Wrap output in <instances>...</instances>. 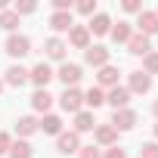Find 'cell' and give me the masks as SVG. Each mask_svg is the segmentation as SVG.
I'll use <instances>...</instances> for the list:
<instances>
[{
  "label": "cell",
  "mask_w": 158,
  "mask_h": 158,
  "mask_svg": "<svg viewBox=\"0 0 158 158\" xmlns=\"http://www.w3.org/2000/svg\"><path fill=\"white\" fill-rule=\"evenodd\" d=\"M59 106H62L65 112H71V115L84 112V93L77 90V87H65V90H62V96H59Z\"/></svg>",
  "instance_id": "obj_1"
},
{
  "label": "cell",
  "mask_w": 158,
  "mask_h": 158,
  "mask_svg": "<svg viewBox=\"0 0 158 158\" xmlns=\"http://www.w3.org/2000/svg\"><path fill=\"white\" fill-rule=\"evenodd\" d=\"M3 50H6L13 59H22V56H28V53H31V40H28L25 34H10V37H6V44H3Z\"/></svg>",
  "instance_id": "obj_2"
},
{
  "label": "cell",
  "mask_w": 158,
  "mask_h": 158,
  "mask_svg": "<svg viewBox=\"0 0 158 158\" xmlns=\"http://www.w3.org/2000/svg\"><path fill=\"white\" fill-rule=\"evenodd\" d=\"M109 56H112V50H109V47H102V44H93V47H87V50H84V62H87V65H93V68L109 65Z\"/></svg>",
  "instance_id": "obj_3"
},
{
  "label": "cell",
  "mask_w": 158,
  "mask_h": 158,
  "mask_svg": "<svg viewBox=\"0 0 158 158\" xmlns=\"http://www.w3.org/2000/svg\"><path fill=\"white\" fill-rule=\"evenodd\" d=\"M56 149H59L62 155H74L77 149H81V136H77L74 130H62V133L56 136Z\"/></svg>",
  "instance_id": "obj_4"
},
{
  "label": "cell",
  "mask_w": 158,
  "mask_h": 158,
  "mask_svg": "<svg viewBox=\"0 0 158 158\" xmlns=\"http://www.w3.org/2000/svg\"><path fill=\"white\" fill-rule=\"evenodd\" d=\"M136 121H139V118H136V112H133V109H118V112L112 115V121H109V124H112L115 130H133V127H136Z\"/></svg>",
  "instance_id": "obj_5"
},
{
  "label": "cell",
  "mask_w": 158,
  "mask_h": 158,
  "mask_svg": "<svg viewBox=\"0 0 158 158\" xmlns=\"http://www.w3.org/2000/svg\"><path fill=\"white\" fill-rule=\"evenodd\" d=\"M53 77H56V74H53V68H50L47 62H37V65L28 71V81H34L37 90H47V84L53 81Z\"/></svg>",
  "instance_id": "obj_6"
},
{
  "label": "cell",
  "mask_w": 158,
  "mask_h": 158,
  "mask_svg": "<svg viewBox=\"0 0 158 158\" xmlns=\"http://www.w3.org/2000/svg\"><path fill=\"white\" fill-rule=\"evenodd\" d=\"M56 77H59L65 87H74V84L84 77V71H81V65H74V62H62V68L56 71Z\"/></svg>",
  "instance_id": "obj_7"
},
{
  "label": "cell",
  "mask_w": 158,
  "mask_h": 158,
  "mask_svg": "<svg viewBox=\"0 0 158 158\" xmlns=\"http://www.w3.org/2000/svg\"><path fill=\"white\" fill-rule=\"evenodd\" d=\"M127 90H130V96H133V93H149V90H152V77H149L146 71H130Z\"/></svg>",
  "instance_id": "obj_8"
},
{
  "label": "cell",
  "mask_w": 158,
  "mask_h": 158,
  "mask_svg": "<svg viewBox=\"0 0 158 158\" xmlns=\"http://www.w3.org/2000/svg\"><path fill=\"white\" fill-rule=\"evenodd\" d=\"M106 102H109L115 112H118V109H127V102H130V90L118 84V87H112V90L106 93Z\"/></svg>",
  "instance_id": "obj_9"
},
{
  "label": "cell",
  "mask_w": 158,
  "mask_h": 158,
  "mask_svg": "<svg viewBox=\"0 0 158 158\" xmlns=\"http://www.w3.org/2000/svg\"><path fill=\"white\" fill-rule=\"evenodd\" d=\"M93 136H96L99 146H118V130L112 124H96L93 127Z\"/></svg>",
  "instance_id": "obj_10"
},
{
  "label": "cell",
  "mask_w": 158,
  "mask_h": 158,
  "mask_svg": "<svg viewBox=\"0 0 158 158\" xmlns=\"http://www.w3.org/2000/svg\"><path fill=\"white\" fill-rule=\"evenodd\" d=\"M136 25H139V34H146V37L158 34V13L143 10V13H139V19H136Z\"/></svg>",
  "instance_id": "obj_11"
},
{
  "label": "cell",
  "mask_w": 158,
  "mask_h": 158,
  "mask_svg": "<svg viewBox=\"0 0 158 158\" xmlns=\"http://www.w3.org/2000/svg\"><path fill=\"white\" fill-rule=\"evenodd\" d=\"M68 44L77 47V50H87V47H90V31H87V25H71V31H68Z\"/></svg>",
  "instance_id": "obj_12"
},
{
  "label": "cell",
  "mask_w": 158,
  "mask_h": 158,
  "mask_svg": "<svg viewBox=\"0 0 158 158\" xmlns=\"http://www.w3.org/2000/svg\"><path fill=\"white\" fill-rule=\"evenodd\" d=\"M44 53H47L50 59H59V62H62L65 53H68V44L59 40V37H47V40H44Z\"/></svg>",
  "instance_id": "obj_13"
},
{
  "label": "cell",
  "mask_w": 158,
  "mask_h": 158,
  "mask_svg": "<svg viewBox=\"0 0 158 158\" xmlns=\"http://www.w3.org/2000/svg\"><path fill=\"white\" fill-rule=\"evenodd\" d=\"M127 50H130L133 56H146V53H152V40H149L146 34H139V31H136V34L127 40Z\"/></svg>",
  "instance_id": "obj_14"
},
{
  "label": "cell",
  "mask_w": 158,
  "mask_h": 158,
  "mask_svg": "<svg viewBox=\"0 0 158 158\" xmlns=\"http://www.w3.org/2000/svg\"><path fill=\"white\" fill-rule=\"evenodd\" d=\"M118 74H121V71H118L115 65H102V68H99V74H96V81H99L96 87H109V90H112V87H118Z\"/></svg>",
  "instance_id": "obj_15"
},
{
  "label": "cell",
  "mask_w": 158,
  "mask_h": 158,
  "mask_svg": "<svg viewBox=\"0 0 158 158\" xmlns=\"http://www.w3.org/2000/svg\"><path fill=\"white\" fill-rule=\"evenodd\" d=\"M3 81H6L10 87H22V84L28 81V68H22V65H10L6 74H3Z\"/></svg>",
  "instance_id": "obj_16"
},
{
  "label": "cell",
  "mask_w": 158,
  "mask_h": 158,
  "mask_svg": "<svg viewBox=\"0 0 158 158\" xmlns=\"http://www.w3.org/2000/svg\"><path fill=\"white\" fill-rule=\"evenodd\" d=\"M37 130H44V133H53V136H59V133H62V118H59V115H44V118L37 121Z\"/></svg>",
  "instance_id": "obj_17"
},
{
  "label": "cell",
  "mask_w": 158,
  "mask_h": 158,
  "mask_svg": "<svg viewBox=\"0 0 158 158\" xmlns=\"http://www.w3.org/2000/svg\"><path fill=\"white\" fill-rule=\"evenodd\" d=\"M93 127H96L93 112H77V115H74V133H77V136L87 133V130H93Z\"/></svg>",
  "instance_id": "obj_18"
},
{
  "label": "cell",
  "mask_w": 158,
  "mask_h": 158,
  "mask_svg": "<svg viewBox=\"0 0 158 158\" xmlns=\"http://www.w3.org/2000/svg\"><path fill=\"white\" fill-rule=\"evenodd\" d=\"M87 31H93V34H109V31H112V19H109L106 13H96V16L90 19Z\"/></svg>",
  "instance_id": "obj_19"
},
{
  "label": "cell",
  "mask_w": 158,
  "mask_h": 158,
  "mask_svg": "<svg viewBox=\"0 0 158 158\" xmlns=\"http://www.w3.org/2000/svg\"><path fill=\"white\" fill-rule=\"evenodd\" d=\"M71 25H74L71 13H53L50 16V28L53 31H71Z\"/></svg>",
  "instance_id": "obj_20"
},
{
  "label": "cell",
  "mask_w": 158,
  "mask_h": 158,
  "mask_svg": "<svg viewBox=\"0 0 158 158\" xmlns=\"http://www.w3.org/2000/svg\"><path fill=\"white\" fill-rule=\"evenodd\" d=\"M16 133L25 139V136H31V133H37V118H31V115H22L19 121H16Z\"/></svg>",
  "instance_id": "obj_21"
},
{
  "label": "cell",
  "mask_w": 158,
  "mask_h": 158,
  "mask_svg": "<svg viewBox=\"0 0 158 158\" xmlns=\"http://www.w3.org/2000/svg\"><path fill=\"white\" fill-rule=\"evenodd\" d=\"M109 34H112V40H115V44H127V40L133 37V28H130V22H118Z\"/></svg>",
  "instance_id": "obj_22"
},
{
  "label": "cell",
  "mask_w": 158,
  "mask_h": 158,
  "mask_svg": "<svg viewBox=\"0 0 158 158\" xmlns=\"http://www.w3.org/2000/svg\"><path fill=\"white\" fill-rule=\"evenodd\" d=\"M31 106H34V112H44V115H50V106H53V96H50L47 90H37V93L31 96Z\"/></svg>",
  "instance_id": "obj_23"
},
{
  "label": "cell",
  "mask_w": 158,
  "mask_h": 158,
  "mask_svg": "<svg viewBox=\"0 0 158 158\" xmlns=\"http://www.w3.org/2000/svg\"><path fill=\"white\" fill-rule=\"evenodd\" d=\"M10 158H34V149H31V143H28V139H19V143H13V146H10Z\"/></svg>",
  "instance_id": "obj_24"
},
{
  "label": "cell",
  "mask_w": 158,
  "mask_h": 158,
  "mask_svg": "<svg viewBox=\"0 0 158 158\" xmlns=\"http://www.w3.org/2000/svg\"><path fill=\"white\" fill-rule=\"evenodd\" d=\"M0 28L3 31H16L19 28V16H16V10H0Z\"/></svg>",
  "instance_id": "obj_25"
},
{
  "label": "cell",
  "mask_w": 158,
  "mask_h": 158,
  "mask_svg": "<svg viewBox=\"0 0 158 158\" xmlns=\"http://www.w3.org/2000/svg\"><path fill=\"white\" fill-rule=\"evenodd\" d=\"M106 102V93H102V87H90L87 93H84V106H90V109H99Z\"/></svg>",
  "instance_id": "obj_26"
},
{
  "label": "cell",
  "mask_w": 158,
  "mask_h": 158,
  "mask_svg": "<svg viewBox=\"0 0 158 158\" xmlns=\"http://www.w3.org/2000/svg\"><path fill=\"white\" fill-rule=\"evenodd\" d=\"M139 71H146L149 77H152V74H158V53H155V50L143 56V68H139Z\"/></svg>",
  "instance_id": "obj_27"
},
{
  "label": "cell",
  "mask_w": 158,
  "mask_h": 158,
  "mask_svg": "<svg viewBox=\"0 0 158 158\" xmlns=\"http://www.w3.org/2000/svg\"><path fill=\"white\" fill-rule=\"evenodd\" d=\"M13 10H16V16H28V13L37 10V3H34V0H22V3H16Z\"/></svg>",
  "instance_id": "obj_28"
},
{
  "label": "cell",
  "mask_w": 158,
  "mask_h": 158,
  "mask_svg": "<svg viewBox=\"0 0 158 158\" xmlns=\"http://www.w3.org/2000/svg\"><path fill=\"white\" fill-rule=\"evenodd\" d=\"M77 13L81 16H96V0H81V3H77Z\"/></svg>",
  "instance_id": "obj_29"
},
{
  "label": "cell",
  "mask_w": 158,
  "mask_h": 158,
  "mask_svg": "<svg viewBox=\"0 0 158 158\" xmlns=\"http://www.w3.org/2000/svg\"><path fill=\"white\" fill-rule=\"evenodd\" d=\"M139 158H158V143H143Z\"/></svg>",
  "instance_id": "obj_30"
},
{
  "label": "cell",
  "mask_w": 158,
  "mask_h": 158,
  "mask_svg": "<svg viewBox=\"0 0 158 158\" xmlns=\"http://www.w3.org/2000/svg\"><path fill=\"white\" fill-rule=\"evenodd\" d=\"M77 158H102V155H99L96 146H81L77 149Z\"/></svg>",
  "instance_id": "obj_31"
},
{
  "label": "cell",
  "mask_w": 158,
  "mask_h": 158,
  "mask_svg": "<svg viewBox=\"0 0 158 158\" xmlns=\"http://www.w3.org/2000/svg\"><path fill=\"white\" fill-rule=\"evenodd\" d=\"M102 158H127V152H124L121 146H109V152H106Z\"/></svg>",
  "instance_id": "obj_32"
},
{
  "label": "cell",
  "mask_w": 158,
  "mask_h": 158,
  "mask_svg": "<svg viewBox=\"0 0 158 158\" xmlns=\"http://www.w3.org/2000/svg\"><path fill=\"white\" fill-rule=\"evenodd\" d=\"M10 146H13V136H10V133H0V155H6Z\"/></svg>",
  "instance_id": "obj_33"
},
{
  "label": "cell",
  "mask_w": 158,
  "mask_h": 158,
  "mask_svg": "<svg viewBox=\"0 0 158 158\" xmlns=\"http://www.w3.org/2000/svg\"><path fill=\"white\" fill-rule=\"evenodd\" d=\"M124 13H143V3L139 0H124Z\"/></svg>",
  "instance_id": "obj_34"
},
{
  "label": "cell",
  "mask_w": 158,
  "mask_h": 158,
  "mask_svg": "<svg viewBox=\"0 0 158 158\" xmlns=\"http://www.w3.org/2000/svg\"><path fill=\"white\" fill-rule=\"evenodd\" d=\"M152 112H155V118H158V99H155V106H152Z\"/></svg>",
  "instance_id": "obj_35"
},
{
  "label": "cell",
  "mask_w": 158,
  "mask_h": 158,
  "mask_svg": "<svg viewBox=\"0 0 158 158\" xmlns=\"http://www.w3.org/2000/svg\"><path fill=\"white\" fill-rule=\"evenodd\" d=\"M155 139H158V124H155Z\"/></svg>",
  "instance_id": "obj_36"
},
{
  "label": "cell",
  "mask_w": 158,
  "mask_h": 158,
  "mask_svg": "<svg viewBox=\"0 0 158 158\" xmlns=\"http://www.w3.org/2000/svg\"><path fill=\"white\" fill-rule=\"evenodd\" d=\"M0 93H3V81H0Z\"/></svg>",
  "instance_id": "obj_37"
}]
</instances>
